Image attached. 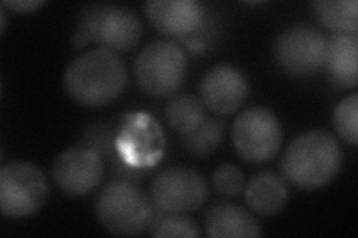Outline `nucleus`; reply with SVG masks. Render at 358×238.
<instances>
[{
  "label": "nucleus",
  "mask_w": 358,
  "mask_h": 238,
  "mask_svg": "<svg viewBox=\"0 0 358 238\" xmlns=\"http://www.w3.org/2000/svg\"><path fill=\"white\" fill-rule=\"evenodd\" d=\"M127 79V67L118 52L96 48L67 66L63 84L67 94L80 105L102 106L124 91Z\"/></svg>",
  "instance_id": "obj_1"
},
{
  "label": "nucleus",
  "mask_w": 358,
  "mask_h": 238,
  "mask_svg": "<svg viewBox=\"0 0 358 238\" xmlns=\"http://www.w3.org/2000/svg\"><path fill=\"white\" fill-rule=\"evenodd\" d=\"M342 165V149L327 131L310 130L288 144L281 160L284 179L300 189H317L334 179Z\"/></svg>",
  "instance_id": "obj_2"
},
{
  "label": "nucleus",
  "mask_w": 358,
  "mask_h": 238,
  "mask_svg": "<svg viewBox=\"0 0 358 238\" xmlns=\"http://www.w3.org/2000/svg\"><path fill=\"white\" fill-rule=\"evenodd\" d=\"M142 36V21L134 10L115 5L87 6L72 39L80 50L96 42L100 48L126 52L136 47Z\"/></svg>",
  "instance_id": "obj_3"
},
{
  "label": "nucleus",
  "mask_w": 358,
  "mask_h": 238,
  "mask_svg": "<svg viewBox=\"0 0 358 238\" xmlns=\"http://www.w3.org/2000/svg\"><path fill=\"white\" fill-rule=\"evenodd\" d=\"M154 204L127 180H114L99 194L97 218L109 232L121 237L139 235L148 230L154 216Z\"/></svg>",
  "instance_id": "obj_4"
},
{
  "label": "nucleus",
  "mask_w": 358,
  "mask_h": 238,
  "mask_svg": "<svg viewBox=\"0 0 358 238\" xmlns=\"http://www.w3.org/2000/svg\"><path fill=\"white\" fill-rule=\"evenodd\" d=\"M48 194V180L38 165L13 161L0 170V209L5 216H31L43 206Z\"/></svg>",
  "instance_id": "obj_5"
},
{
  "label": "nucleus",
  "mask_w": 358,
  "mask_h": 238,
  "mask_svg": "<svg viewBox=\"0 0 358 238\" xmlns=\"http://www.w3.org/2000/svg\"><path fill=\"white\" fill-rule=\"evenodd\" d=\"M187 57L178 43L154 40L145 47L134 63L139 87L151 96H169L182 84Z\"/></svg>",
  "instance_id": "obj_6"
},
{
  "label": "nucleus",
  "mask_w": 358,
  "mask_h": 238,
  "mask_svg": "<svg viewBox=\"0 0 358 238\" xmlns=\"http://www.w3.org/2000/svg\"><path fill=\"white\" fill-rule=\"evenodd\" d=\"M231 142L243 160L254 164L267 163L273 160L281 147V124L267 107H248L233 122Z\"/></svg>",
  "instance_id": "obj_7"
},
{
  "label": "nucleus",
  "mask_w": 358,
  "mask_h": 238,
  "mask_svg": "<svg viewBox=\"0 0 358 238\" xmlns=\"http://www.w3.org/2000/svg\"><path fill=\"white\" fill-rule=\"evenodd\" d=\"M150 192L157 211L184 214L203 206L208 198V185L203 176L194 170L175 167L157 174Z\"/></svg>",
  "instance_id": "obj_8"
},
{
  "label": "nucleus",
  "mask_w": 358,
  "mask_h": 238,
  "mask_svg": "<svg viewBox=\"0 0 358 238\" xmlns=\"http://www.w3.org/2000/svg\"><path fill=\"white\" fill-rule=\"evenodd\" d=\"M327 38L309 26L289 27L278 36L273 54L278 66L291 76L315 75L326 63Z\"/></svg>",
  "instance_id": "obj_9"
},
{
  "label": "nucleus",
  "mask_w": 358,
  "mask_h": 238,
  "mask_svg": "<svg viewBox=\"0 0 358 238\" xmlns=\"http://www.w3.org/2000/svg\"><path fill=\"white\" fill-rule=\"evenodd\" d=\"M103 177V160L87 146L66 149L52 165V179L66 195L80 197L92 192Z\"/></svg>",
  "instance_id": "obj_10"
},
{
  "label": "nucleus",
  "mask_w": 358,
  "mask_h": 238,
  "mask_svg": "<svg viewBox=\"0 0 358 238\" xmlns=\"http://www.w3.org/2000/svg\"><path fill=\"white\" fill-rule=\"evenodd\" d=\"M199 91L206 107L220 115H230L242 106L250 87L245 75L236 67L218 64L206 72Z\"/></svg>",
  "instance_id": "obj_11"
},
{
  "label": "nucleus",
  "mask_w": 358,
  "mask_h": 238,
  "mask_svg": "<svg viewBox=\"0 0 358 238\" xmlns=\"http://www.w3.org/2000/svg\"><path fill=\"white\" fill-rule=\"evenodd\" d=\"M145 13L157 30L173 38H196L205 26V9L196 0H150Z\"/></svg>",
  "instance_id": "obj_12"
},
{
  "label": "nucleus",
  "mask_w": 358,
  "mask_h": 238,
  "mask_svg": "<svg viewBox=\"0 0 358 238\" xmlns=\"http://www.w3.org/2000/svg\"><path fill=\"white\" fill-rule=\"evenodd\" d=\"M326 67L330 81L339 88H355L358 84V38L333 33L327 38Z\"/></svg>",
  "instance_id": "obj_13"
},
{
  "label": "nucleus",
  "mask_w": 358,
  "mask_h": 238,
  "mask_svg": "<svg viewBox=\"0 0 358 238\" xmlns=\"http://www.w3.org/2000/svg\"><path fill=\"white\" fill-rule=\"evenodd\" d=\"M205 230L212 238H255L262 235L252 214L230 202L215 204L208 210Z\"/></svg>",
  "instance_id": "obj_14"
},
{
  "label": "nucleus",
  "mask_w": 358,
  "mask_h": 238,
  "mask_svg": "<svg viewBox=\"0 0 358 238\" xmlns=\"http://www.w3.org/2000/svg\"><path fill=\"white\" fill-rule=\"evenodd\" d=\"M245 200L254 213L271 216L281 210L288 200L285 180L273 172L257 173L245 185Z\"/></svg>",
  "instance_id": "obj_15"
},
{
  "label": "nucleus",
  "mask_w": 358,
  "mask_h": 238,
  "mask_svg": "<svg viewBox=\"0 0 358 238\" xmlns=\"http://www.w3.org/2000/svg\"><path fill=\"white\" fill-rule=\"evenodd\" d=\"M322 26L333 33L357 35L358 2L357 0H317L312 3Z\"/></svg>",
  "instance_id": "obj_16"
},
{
  "label": "nucleus",
  "mask_w": 358,
  "mask_h": 238,
  "mask_svg": "<svg viewBox=\"0 0 358 238\" xmlns=\"http://www.w3.org/2000/svg\"><path fill=\"white\" fill-rule=\"evenodd\" d=\"M164 115L173 130L187 135L205 121V109L197 97L179 94L167 101Z\"/></svg>",
  "instance_id": "obj_17"
},
{
  "label": "nucleus",
  "mask_w": 358,
  "mask_h": 238,
  "mask_svg": "<svg viewBox=\"0 0 358 238\" xmlns=\"http://www.w3.org/2000/svg\"><path fill=\"white\" fill-rule=\"evenodd\" d=\"M222 137L224 124L220 119L205 118L194 131L184 135V146L192 154L205 156L218 149Z\"/></svg>",
  "instance_id": "obj_18"
},
{
  "label": "nucleus",
  "mask_w": 358,
  "mask_h": 238,
  "mask_svg": "<svg viewBox=\"0 0 358 238\" xmlns=\"http://www.w3.org/2000/svg\"><path fill=\"white\" fill-rule=\"evenodd\" d=\"M333 126L341 137L352 146L358 142V94L342 98L333 112Z\"/></svg>",
  "instance_id": "obj_19"
},
{
  "label": "nucleus",
  "mask_w": 358,
  "mask_h": 238,
  "mask_svg": "<svg viewBox=\"0 0 358 238\" xmlns=\"http://www.w3.org/2000/svg\"><path fill=\"white\" fill-rule=\"evenodd\" d=\"M160 214V219L154 216V221L150 226L151 235L159 238H196L200 235L199 226L189 218L179 216V214Z\"/></svg>",
  "instance_id": "obj_20"
},
{
  "label": "nucleus",
  "mask_w": 358,
  "mask_h": 238,
  "mask_svg": "<svg viewBox=\"0 0 358 238\" xmlns=\"http://www.w3.org/2000/svg\"><path fill=\"white\" fill-rule=\"evenodd\" d=\"M214 186L220 195L236 197L245 188V176L234 164H222L214 173Z\"/></svg>",
  "instance_id": "obj_21"
},
{
  "label": "nucleus",
  "mask_w": 358,
  "mask_h": 238,
  "mask_svg": "<svg viewBox=\"0 0 358 238\" xmlns=\"http://www.w3.org/2000/svg\"><path fill=\"white\" fill-rule=\"evenodd\" d=\"M42 5H45L43 0H5V2H2V8H8L18 14L31 13V10L41 8Z\"/></svg>",
  "instance_id": "obj_22"
}]
</instances>
